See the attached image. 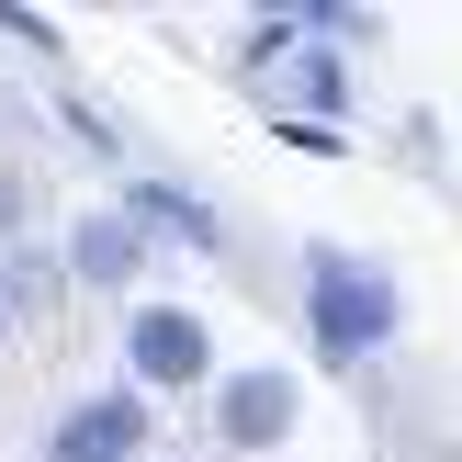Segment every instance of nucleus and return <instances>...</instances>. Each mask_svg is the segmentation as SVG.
I'll return each instance as SVG.
<instances>
[{"instance_id":"obj_1","label":"nucleus","mask_w":462,"mask_h":462,"mask_svg":"<svg viewBox=\"0 0 462 462\" xmlns=\"http://www.w3.org/2000/svg\"><path fill=\"white\" fill-rule=\"evenodd\" d=\"M305 338L316 361H373L383 338H395V282H383V260H361V248H305Z\"/></svg>"},{"instance_id":"obj_2","label":"nucleus","mask_w":462,"mask_h":462,"mask_svg":"<svg viewBox=\"0 0 462 462\" xmlns=\"http://www.w3.org/2000/svg\"><path fill=\"white\" fill-rule=\"evenodd\" d=\"M125 361H135V395H180V383H215V328H203L192 305H135Z\"/></svg>"},{"instance_id":"obj_3","label":"nucleus","mask_w":462,"mask_h":462,"mask_svg":"<svg viewBox=\"0 0 462 462\" xmlns=\"http://www.w3.org/2000/svg\"><path fill=\"white\" fill-rule=\"evenodd\" d=\"M147 440H158V418H147V395L125 383V395H79L57 429H45L34 462H135Z\"/></svg>"},{"instance_id":"obj_4","label":"nucleus","mask_w":462,"mask_h":462,"mask_svg":"<svg viewBox=\"0 0 462 462\" xmlns=\"http://www.w3.org/2000/svg\"><path fill=\"white\" fill-rule=\"evenodd\" d=\"M215 440L226 451L293 440V373H282V361H260V373H215Z\"/></svg>"},{"instance_id":"obj_5","label":"nucleus","mask_w":462,"mask_h":462,"mask_svg":"<svg viewBox=\"0 0 462 462\" xmlns=\"http://www.w3.org/2000/svg\"><path fill=\"white\" fill-rule=\"evenodd\" d=\"M68 271H79V282H135V271H147V237H135L125 215H79L68 226Z\"/></svg>"},{"instance_id":"obj_6","label":"nucleus","mask_w":462,"mask_h":462,"mask_svg":"<svg viewBox=\"0 0 462 462\" xmlns=\"http://www.w3.org/2000/svg\"><path fill=\"white\" fill-rule=\"evenodd\" d=\"M125 226L147 237V226H170L180 248H215V215H203L192 192H170V180H147V170H125Z\"/></svg>"},{"instance_id":"obj_7","label":"nucleus","mask_w":462,"mask_h":462,"mask_svg":"<svg viewBox=\"0 0 462 462\" xmlns=\"http://www.w3.org/2000/svg\"><path fill=\"white\" fill-rule=\"evenodd\" d=\"M293 102H316V113H350V68H338V57H293Z\"/></svg>"},{"instance_id":"obj_8","label":"nucleus","mask_w":462,"mask_h":462,"mask_svg":"<svg viewBox=\"0 0 462 462\" xmlns=\"http://www.w3.org/2000/svg\"><path fill=\"white\" fill-rule=\"evenodd\" d=\"M23 203H34V180H12V170H0V226H12Z\"/></svg>"}]
</instances>
